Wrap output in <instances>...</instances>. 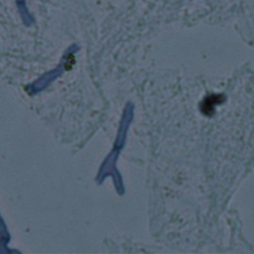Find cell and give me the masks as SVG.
<instances>
[{
	"label": "cell",
	"mask_w": 254,
	"mask_h": 254,
	"mask_svg": "<svg viewBox=\"0 0 254 254\" xmlns=\"http://www.w3.org/2000/svg\"><path fill=\"white\" fill-rule=\"evenodd\" d=\"M223 96L222 95H210L204 99L202 102V111L205 114H211L216 105L220 102H222Z\"/></svg>",
	"instance_id": "6da1fadb"
}]
</instances>
